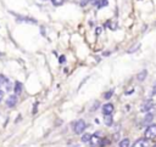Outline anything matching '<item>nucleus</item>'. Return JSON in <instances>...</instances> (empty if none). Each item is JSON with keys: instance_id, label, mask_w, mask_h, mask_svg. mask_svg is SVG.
I'll return each mask as SVG.
<instances>
[{"instance_id": "1", "label": "nucleus", "mask_w": 156, "mask_h": 147, "mask_svg": "<svg viewBox=\"0 0 156 147\" xmlns=\"http://www.w3.org/2000/svg\"><path fill=\"white\" fill-rule=\"evenodd\" d=\"M144 136H145V138H147V140L155 138V137H156V124H150V125L145 129Z\"/></svg>"}, {"instance_id": "2", "label": "nucleus", "mask_w": 156, "mask_h": 147, "mask_svg": "<svg viewBox=\"0 0 156 147\" xmlns=\"http://www.w3.org/2000/svg\"><path fill=\"white\" fill-rule=\"evenodd\" d=\"M85 129H87V124H85V121H84L83 119L77 120V121L73 124V131H74L76 134H82Z\"/></svg>"}, {"instance_id": "3", "label": "nucleus", "mask_w": 156, "mask_h": 147, "mask_svg": "<svg viewBox=\"0 0 156 147\" xmlns=\"http://www.w3.org/2000/svg\"><path fill=\"white\" fill-rule=\"evenodd\" d=\"M154 108H155V103H154V101H152V100H146V101H144V102L141 103L140 111L144 112V113H146V112H150V111L154 109Z\"/></svg>"}, {"instance_id": "4", "label": "nucleus", "mask_w": 156, "mask_h": 147, "mask_svg": "<svg viewBox=\"0 0 156 147\" xmlns=\"http://www.w3.org/2000/svg\"><path fill=\"white\" fill-rule=\"evenodd\" d=\"M100 142H101V138H100V136H99V134L98 132H95V134H91L90 135V138H89V145H91V146H100Z\"/></svg>"}, {"instance_id": "5", "label": "nucleus", "mask_w": 156, "mask_h": 147, "mask_svg": "<svg viewBox=\"0 0 156 147\" xmlns=\"http://www.w3.org/2000/svg\"><path fill=\"white\" fill-rule=\"evenodd\" d=\"M17 103V95H11V96H9L7 97V100H6V104H7V107H13L15 104Z\"/></svg>"}, {"instance_id": "6", "label": "nucleus", "mask_w": 156, "mask_h": 147, "mask_svg": "<svg viewBox=\"0 0 156 147\" xmlns=\"http://www.w3.org/2000/svg\"><path fill=\"white\" fill-rule=\"evenodd\" d=\"M112 112H113V104L112 103L104 104V107H102V113L104 114H112Z\"/></svg>"}, {"instance_id": "7", "label": "nucleus", "mask_w": 156, "mask_h": 147, "mask_svg": "<svg viewBox=\"0 0 156 147\" xmlns=\"http://www.w3.org/2000/svg\"><path fill=\"white\" fill-rule=\"evenodd\" d=\"M149 143H147V138H139V140H136L134 143H133V146L134 147H146Z\"/></svg>"}, {"instance_id": "8", "label": "nucleus", "mask_w": 156, "mask_h": 147, "mask_svg": "<svg viewBox=\"0 0 156 147\" xmlns=\"http://www.w3.org/2000/svg\"><path fill=\"white\" fill-rule=\"evenodd\" d=\"M104 123H105V125L111 126V125H112V123H113L112 114H104Z\"/></svg>"}, {"instance_id": "9", "label": "nucleus", "mask_w": 156, "mask_h": 147, "mask_svg": "<svg viewBox=\"0 0 156 147\" xmlns=\"http://www.w3.org/2000/svg\"><path fill=\"white\" fill-rule=\"evenodd\" d=\"M147 114L144 117V119H143V123H146V124H149L151 120H152V118H154V113L152 112H146Z\"/></svg>"}, {"instance_id": "10", "label": "nucleus", "mask_w": 156, "mask_h": 147, "mask_svg": "<svg viewBox=\"0 0 156 147\" xmlns=\"http://www.w3.org/2000/svg\"><path fill=\"white\" fill-rule=\"evenodd\" d=\"M94 4L96 5L98 9H101V7H104V6H106L108 4V0H96Z\"/></svg>"}, {"instance_id": "11", "label": "nucleus", "mask_w": 156, "mask_h": 147, "mask_svg": "<svg viewBox=\"0 0 156 147\" xmlns=\"http://www.w3.org/2000/svg\"><path fill=\"white\" fill-rule=\"evenodd\" d=\"M146 75H147V70H146V69H144V70H141V72L136 75V79H138L139 81H143V80L146 78Z\"/></svg>"}, {"instance_id": "12", "label": "nucleus", "mask_w": 156, "mask_h": 147, "mask_svg": "<svg viewBox=\"0 0 156 147\" xmlns=\"http://www.w3.org/2000/svg\"><path fill=\"white\" fill-rule=\"evenodd\" d=\"M21 92H22V84L17 81L15 85V95H21Z\"/></svg>"}, {"instance_id": "13", "label": "nucleus", "mask_w": 156, "mask_h": 147, "mask_svg": "<svg viewBox=\"0 0 156 147\" xmlns=\"http://www.w3.org/2000/svg\"><path fill=\"white\" fill-rule=\"evenodd\" d=\"M118 146H119V147H128V146H129V140H128V138H123L122 141H119Z\"/></svg>"}, {"instance_id": "14", "label": "nucleus", "mask_w": 156, "mask_h": 147, "mask_svg": "<svg viewBox=\"0 0 156 147\" xmlns=\"http://www.w3.org/2000/svg\"><path fill=\"white\" fill-rule=\"evenodd\" d=\"M139 47H140V44H134V45H133V47H130V49H128V50H127V52H128V53H133V52H134V51H136Z\"/></svg>"}, {"instance_id": "15", "label": "nucleus", "mask_w": 156, "mask_h": 147, "mask_svg": "<svg viewBox=\"0 0 156 147\" xmlns=\"http://www.w3.org/2000/svg\"><path fill=\"white\" fill-rule=\"evenodd\" d=\"M90 135H91V134H84V135L82 136V141L85 142V143H88V142H89V138H90Z\"/></svg>"}, {"instance_id": "16", "label": "nucleus", "mask_w": 156, "mask_h": 147, "mask_svg": "<svg viewBox=\"0 0 156 147\" xmlns=\"http://www.w3.org/2000/svg\"><path fill=\"white\" fill-rule=\"evenodd\" d=\"M51 2H52V5H55V6H60V5L63 4V0H51Z\"/></svg>"}, {"instance_id": "17", "label": "nucleus", "mask_w": 156, "mask_h": 147, "mask_svg": "<svg viewBox=\"0 0 156 147\" xmlns=\"http://www.w3.org/2000/svg\"><path fill=\"white\" fill-rule=\"evenodd\" d=\"M112 94H113V90H110L108 92H106V94L104 95V97H105L106 100H108V98H111V96H112Z\"/></svg>"}, {"instance_id": "18", "label": "nucleus", "mask_w": 156, "mask_h": 147, "mask_svg": "<svg viewBox=\"0 0 156 147\" xmlns=\"http://www.w3.org/2000/svg\"><path fill=\"white\" fill-rule=\"evenodd\" d=\"M100 33H101V28L98 27V28L95 29V34H96V35H100Z\"/></svg>"}, {"instance_id": "19", "label": "nucleus", "mask_w": 156, "mask_h": 147, "mask_svg": "<svg viewBox=\"0 0 156 147\" xmlns=\"http://www.w3.org/2000/svg\"><path fill=\"white\" fill-rule=\"evenodd\" d=\"M88 2H90V0H83V1L80 2V6H84V5L88 4Z\"/></svg>"}, {"instance_id": "20", "label": "nucleus", "mask_w": 156, "mask_h": 147, "mask_svg": "<svg viewBox=\"0 0 156 147\" xmlns=\"http://www.w3.org/2000/svg\"><path fill=\"white\" fill-rule=\"evenodd\" d=\"M94 104H95V106H94V107H93V108H91V109H93V111H94V109H96V108H99V102H95V103H94Z\"/></svg>"}, {"instance_id": "21", "label": "nucleus", "mask_w": 156, "mask_h": 147, "mask_svg": "<svg viewBox=\"0 0 156 147\" xmlns=\"http://www.w3.org/2000/svg\"><path fill=\"white\" fill-rule=\"evenodd\" d=\"M65 60H66V58H65V56H61V57H60V63H63V62H65Z\"/></svg>"}, {"instance_id": "22", "label": "nucleus", "mask_w": 156, "mask_h": 147, "mask_svg": "<svg viewBox=\"0 0 156 147\" xmlns=\"http://www.w3.org/2000/svg\"><path fill=\"white\" fill-rule=\"evenodd\" d=\"M2 97H4V92H2V91H0V101L2 100Z\"/></svg>"}, {"instance_id": "23", "label": "nucleus", "mask_w": 156, "mask_h": 147, "mask_svg": "<svg viewBox=\"0 0 156 147\" xmlns=\"http://www.w3.org/2000/svg\"><path fill=\"white\" fill-rule=\"evenodd\" d=\"M90 1H91V2H95V1H96V0H90Z\"/></svg>"}, {"instance_id": "24", "label": "nucleus", "mask_w": 156, "mask_h": 147, "mask_svg": "<svg viewBox=\"0 0 156 147\" xmlns=\"http://www.w3.org/2000/svg\"><path fill=\"white\" fill-rule=\"evenodd\" d=\"M43 1H46V0H43Z\"/></svg>"}, {"instance_id": "25", "label": "nucleus", "mask_w": 156, "mask_h": 147, "mask_svg": "<svg viewBox=\"0 0 156 147\" xmlns=\"http://www.w3.org/2000/svg\"><path fill=\"white\" fill-rule=\"evenodd\" d=\"M155 146H156V143H155Z\"/></svg>"}]
</instances>
